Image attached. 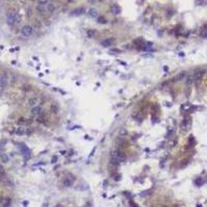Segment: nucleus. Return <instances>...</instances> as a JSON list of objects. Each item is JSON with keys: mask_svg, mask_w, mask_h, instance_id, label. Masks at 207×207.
I'll list each match as a JSON object with an SVG mask.
<instances>
[{"mask_svg": "<svg viewBox=\"0 0 207 207\" xmlns=\"http://www.w3.org/2000/svg\"><path fill=\"white\" fill-rule=\"evenodd\" d=\"M125 154L119 150H113L111 152V164L114 166H118L120 163L125 160Z\"/></svg>", "mask_w": 207, "mask_h": 207, "instance_id": "nucleus-1", "label": "nucleus"}, {"mask_svg": "<svg viewBox=\"0 0 207 207\" xmlns=\"http://www.w3.org/2000/svg\"><path fill=\"white\" fill-rule=\"evenodd\" d=\"M97 23H98V24H106L107 20L104 17H98L97 18Z\"/></svg>", "mask_w": 207, "mask_h": 207, "instance_id": "nucleus-24", "label": "nucleus"}, {"mask_svg": "<svg viewBox=\"0 0 207 207\" xmlns=\"http://www.w3.org/2000/svg\"><path fill=\"white\" fill-rule=\"evenodd\" d=\"M111 52H116V53H120V50H118V49H112V50H111Z\"/></svg>", "mask_w": 207, "mask_h": 207, "instance_id": "nucleus-34", "label": "nucleus"}, {"mask_svg": "<svg viewBox=\"0 0 207 207\" xmlns=\"http://www.w3.org/2000/svg\"><path fill=\"white\" fill-rule=\"evenodd\" d=\"M23 205H24V206H27V205H28V201H24V202H23Z\"/></svg>", "mask_w": 207, "mask_h": 207, "instance_id": "nucleus-36", "label": "nucleus"}, {"mask_svg": "<svg viewBox=\"0 0 207 207\" xmlns=\"http://www.w3.org/2000/svg\"><path fill=\"white\" fill-rule=\"evenodd\" d=\"M49 4V3H48ZM47 4V5H48ZM47 5H41V4H37L36 6V9L40 11V14H45V13H48V9H47Z\"/></svg>", "mask_w": 207, "mask_h": 207, "instance_id": "nucleus-14", "label": "nucleus"}, {"mask_svg": "<svg viewBox=\"0 0 207 207\" xmlns=\"http://www.w3.org/2000/svg\"><path fill=\"white\" fill-rule=\"evenodd\" d=\"M189 143L191 145L193 143H195V139H194V136H190V139H189Z\"/></svg>", "mask_w": 207, "mask_h": 207, "instance_id": "nucleus-32", "label": "nucleus"}, {"mask_svg": "<svg viewBox=\"0 0 207 207\" xmlns=\"http://www.w3.org/2000/svg\"><path fill=\"white\" fill-rule=\"evenodd\" d=\"M95 30L93 29H87V31H86V34H87V36L89 37V38H92L94 35H95Z\"/></svg>", "mask_w": 207, "mask_h": 207, "instance_id": "nucleus-20", "label": "nucleus"}, {"mask_svg": "<svg viewBox=\"0 0 207 207\" xmlns=\"http://www.w3.org/2000/svg\"><path fill=\"white\" fill-rule=\"evenodd\" d=\"M88 16H89L90 18L97 19L98 18V13H97V10L95 8H90L89 10H88Z\"/></svg>", "mask_w": 207, "mask_h": 207, "instance_id": "nucleus-12", "label": "nucleus"}, {"mask_svg": "<svg viewBox=\"0 0 207 207\" xmlns=\"http://www.w3.org/2000/svg\"><path fill=\"white\" fill-rule=\"evenodd\" d=\"M134 44L137 45V46H144V40L143 37H139L137 38V40H134Z\"/></svg>", "mask_w": 207, "mask_h": 207, "instance_id": "nucleus-19", "label": "nucleus"}, {"mask_svg": "<svg viewBox=\"0 0 207 207\" xmlns=\"http://www.w3.org/2000/svg\"><path fill=\"white\" fill-rule=\"evenodd\" d=\"M191 118L190 117H186L183 119V122H182V132L185 133L190 129L191 127Z\"/></svg>", "mask_w": 207, "mask_h": 207, "instance_id": "nucleus-6", "label": "nucleus"}, {"mask_svg": "<svg viewBox=\"0 0 207 207\" xmlns=\"http://www.w3.org/2000/svg\"><path fill=\"white\" fill-rule=\"evenodd\" d=\"M7 83H8V76H7L6 72H3L0 76V87L5 88L7 86Z\"/></svg>", "mask_w": 207, "mask_h": 207, "instance_id": "nucleus-5", "label": "nucleus"}, {"mask_svg": "<svg viewBox=\"0 0 207 207\" xmlns=\"http://www.w3.org/2000/svg\"><path fill=\"white\" fill-rule=\"evenodd\" d=\"M195 3H196V4H199V5H200V4H203V3H205V1H196Z\"/></svg>", "mask_w": 207, "mask_h": 207, "instance_id": "nucleus-35", "label": "nucleus"}, {"mask_svg": "<svg viewBox=\"0 0 207 207\" xmlns=\"http://www.w3.org/2000/svg\"><path fill=\"white\" fill-rule=\"evenodd\" d=\"M21 32H22L23 36H30L32 34V32H33V28L30 25H25L24 27L22 28Z\"/></svg>", "mask_w": 207, "mask_h": 207, "instance_id": "nucleus-4", "label": "nucleus"}, {"mask_svg": "<svg viewBox=\"0 0 207 207\" xmlns=\"http://www.w3.org/2000/svg\"><path fill=\"white\" fill-rule=\"evenodd\" d=\"M173 133H174V128L173 127H169V129H168V132H167V138H170Z\"/></svg>", "mask_w": 207, "mask_h": 207, "instance_id": "nucleus-28", "label": "nucleus"}, {"mask_svg": "<svg viewBox=\"0 0 207 207\" xmlns=\"http://www.w3.org/2000/svg\"><path fill=\"white\" fill-rule=\"evenodd\" d=\"M164 70H165V72H168V67H167V66H165V67H164Z\"/></svg>", "mask_w": 207, "mask_h": 207, "instance_id": "nucleus-37", "label": "nucleus"}, {"mask_svg": "<svg viewBox=\"0 0 207 207\" xmlns=\"http://www.w3.org/2000/svg\"><path fill=\"white\" fill-rule=\"evenodd\" d=\"M0 158H1V160H2L3 163H7V162H8V160H9L8 155H7V154H5V153H2Z\"/></svg>", "mask_w": 207, "mask_h": 207, "instance_id": "nucleus-22", "label": "nucleus"}, {"mask_svg": "<svg viewBox=\"0 0 207 207\" xmlns=\"http://www.w3.org/2000/svg\"><path fill=\"white\" fill-rule=\"evenodd\" d=\"M120 11H121V8H120V6L118 4H112L111 5V13L112 14L118 15V14H120Z\"/></svg>", "mask_w": 207, "mask_h": 207, "instance_id": "nucleus-11", "label": "nucleus"}, {"mask_svg": "<svg viewBox=\"0 0 207 207\" xmlns=\"http://www.w3.org/2000/svg\"><path fill=\"white\" fill-rule=\"evenodd\" d=\"M0 207H1V206H0Z\"/></svg>", "mask_w": 207, "mask_h": 207, "instance_id": "nucleus-40", "label": "nucleus"}, {"mask_svg": "<svg viewBox=\"0 0 207 207\" xmlns=\"http://www.w3.org/2000/svg\"><path fill=\"white\" fill-rule=\"evenodd\" d=\"M126 134H127V132H126V129H125V128H121V129H120V132H119V135H120V137H122V136L126 135Z\"/></svg>", "mask_w": 207, "mask_h": 207, "instance_id": "nucleus-31", "label": "nucleus"}, {"mask_svg": "<svg viewBox=\"0 0 207 207\" xmlns=\"http://www.w3.org/2000/svg\"><path fill=\"white\" fill-rule=\"evenodd\" d=\"M113 178L115 181H119V180L121 179V176L119 174H113Z\"/></svg>", "mask_w": 207, "mask_h": 207, "instance_id": "nucleus-30", "label": "nucleus"}, {"mask_svg": "<svg viewBox=\"0 0 207 207\" xmlns=\"http://www.w3.org/2000/svg\"><path fill=\"white\" fill-rule=\"evenodd\" d=\"M114 43H115V38L110 37V38H106V40H102V43H101V44H102L103 47L108 48V47H110V46H113V45H114Z\"/></svg>", "mask_w": 207, "mask_h": 207, "instance_id": "nucleus-7", "label": "nucleus"}, {"mask_svg": "<svg viewBox=\"0 0 207 207\" xmlns=\"http://www.w3.org/2000/svg\"><path fill=\"white\" fill-rule=\"evenodd\" d=\"M203 183H204V180H203V178H201V177L196 178V180H195V184L197 186H201Z\"/></svg>", "mask_w": 207, "mask_h": 207, "instance_id": "nucleus-21", "label": "nucleus"}, {"mask_svg": "<svg viewBox=\"0 0 207 207\" xmlns=\"http://www.w3.org/2000/svg\"><path fill=\"white\" fill-rule=\"evenodd\" d=\"M74 181H75V179L74 178H71V177H65L63 179V185L64 186H66V187H68V186H72V183H74Z\"/></svg>", "mask_w": 207, "mask_h": 207, "instance_id": "nucleus-10", "label": "nucleus"}, {"mask_svg": "<svg viewBox=\"0 0 207 207\" xmlns=\"http://www.w3.org/2000/svg\"><path fill=\"white\" fill-rule=\"evenodd\" d=\"M186 78V72H181L180 74H178L177 77H175V81H180V80H182V79H185Z\"/></svg>", "mask_w": 207, "mask_h": 207, "instance_id": "nucleus-18", "label": "nucleus"}, {"mask_svg": "<svg viewBox=\"0 0 207 207\" xmlns=\"http://www.w3.org/2000/svg\"><path fill=\"white\" fill-rule=\"evenodd\" d=\"M18 147L19 149L21 150V152L23 153V154H25V153H29V150H28V148L27 146L24 144V143H20V144H18Z\"/></svg>", "mask_w": 207, "mask_h": 207, "instance_id": "nucleus-13", "label": "nucleus"}, {"mask_svg": "<svg viewBox=\"0 0 207 207\" xmlns=\"http://www.w3.org/2000/svg\"><path fill=\"white\" fill-rule=\"evenodd\" d=\"M181 109H182V110H184V111L191 110V106L190 105V104H185V105H183V106L181 107Z\"/></svg>", "mask_w": 207, "mask_h": 207, "instance_id": "nucleus-27", "label": "nucleus"}, {"mask_svg": "<svg viewBox=\"0 0 207 207\" xmlns=\"http://www.w3.org/2000/svg\"><path fill=\"white\" fill-rule=\"evenodd\" d=\"M197 207H202V205H200V204H198V205H197Z\"/></svg>", "mask_w": 207, "mask_h": 207, "instance_id": "nucleus-39", "label": "nucleus"}, {"mask_svg": "<svg viewBox=\"0 0 207 207\" xmlns=\"http://www.w3.org/2000/svg\"><path fill=\"white\" fill-rule=\"evenodd\" d=\"M6 22H7V24L10 25V26L16 25L20 22V16H19V14L16 13V11H11V13H9L7 15Z\"/></svg>", "mask_w": 207, "mask_h": 207, "instance_id": "nucleus-2", "label": "nucleus"}, {"mask_svg": "<svg viewBox=\"0 0 207 207\" xmlns=\"http://www.w3.org/2000/svg\"><path fill=\"white\" fill-rule=\"evenodd\" d=\"M57 159H58V158H57L56 155L53 156V158H52V163H53V164H55V163L57 162Z\"/></svg>", "mask_w": 207, "mask_h": 207, "instance_id": "nucleus-33", "label": "nucleus"}, {"mask_svg": "<svg viewBox=\"0 0 207 207\" xmlns=\"http://www.w3.org/2000/svg\"><path fill=\"white\" fill-rule=\"evenodd\" d=\"M204 74H205V71H203V70L197 71V72L193 75V76H194V83L198 84V83L202 80V78H203V76H204Z\"/></svg>", "mask_w": 207, "mask_h": 207, "instance_id": "nucleus-3", "label": "nucleus"}, {"mask_svg": "<svg viewBox=\"0 0 207 207\" xmlns=\"http://www.w3.org/2000/svg\"><path fill=\"white\" fill-rule=\"evenodd\" d=\"M41 112H43V109L40 108V106H36V107H33L31 109V114L33 116H38V115H40Z\"/></svg>", "mask_w": 207, "mask_h": 207, "instance_id": "nucleus-9", "label": "nucleus"}, {"mask_svg": "<svg viewBox=\"0 0 207 207\" xmlns=\"http://www.w3.org/2000/svg\"><path fill=\"white\" fill-rule=\"evenodd\" d=\"M185 84H186V86H191L194 84V76L193 75H189L185 78Z\"/></svg>", "mask_w": 207, "mask_h": 207, "instance_id": "nucleus-15", "label": "nucleus"}, {"mask_svg": "<svg viewBox=\"0 0 207 207\" xmlns=\"http://www.w3.org/2000/svg\"><path fill=\"white\" fill-rule=\"evenodd\" d=\"M200 35L203 38H207V28H204V29L202 30L201 33H200Z\"/></svg>", "mask_w": 207, "mask_h": 207, "instance_id": "nucleus-26", "label": "nucleus"}, {"mask_svg": "<svg viewBox=\"0 0 207 207\" xmlns=\"http://www.w3.org/2000/svg\"><path fill=\"white\" fill-rule=\"evenodd\" d=\"M151 194V191L150 190H147V191H142V193L140 194V196H148V195H150Z\"/></svg>", "mask_w": 207, "mask_h": 207, "instance_id": "nucleus-29", "label": "nucleus"}, {"mask_svg": "<svg viewBox=\"0 0 207 207\" xmlns=\"http://www.w3.org/2000/svg\"><path fill=\"white\" fill-rule=\"evenodd\" d=\"M2 205H3V207H8L10 205V200H9V199H4V200H3Z\"/></svg>", "mask_w": 207, "mask_h": 207, "instance_id": "nucleus-25", "label": "nucleus"}, {"mask_svg": "<svg viewBox=\"0 0 207 207\" xmlns=\"http://www.w3.org/2000/svg\"><path fill=\"white\" fill-rule=\"evenodd\" d=\"M47 9H48V14H52L54 13L55 10V4L52 2H49V4L47 5Z\"/></svg>", "mask_w": 207, "mask_h": 207, "instance_id": "nucleus-17", "label": "nucleus"}, {"mask_svg": "<svg viewBox=\"0 0 207 207\" xmlns=\"http://www.w3.org/2000/svg\"><path fill=\"white\" fill-rule=\"evenodd\" d=\"M28 104H29V106L32 107V108H33V107H36L37 104H38V98H37V97H32V98H30L29 102H28Z\"/></svg>", "mask_w": 207, "mask_h": 207, "instance_id": "nucleus-16", "label": "nucleus"}, {"mask_svg": "<svg viewBox=\"0 0 207 207\" xmlns=\"http://www.w3.org/2000/svg\"><path fill=\"white\" fill-rule=\"evenodd\" d=\"M179 55H180V56H184V53L181 52V53H179Z\"/></svg>", "mask_w": 207, "mask_h": 207, "instance_id": "nucleus-38", "label": "nucleus"}, {"mask_svg": "<svg viewBox=\"0 0 207 207\" xmlns=\"http://www.w3.org/2000/svg\"><path fill=\"white\" fill-rule=\"evenodd\" d=\"M84 13H85L84 7H78V8H75L71 11V16H81Z\"/></svg>", "mask_w": 207, "mask_h": 207, "instance_id": "nucleus-8", "label": "nucleus"}, {"mask_svg": "<svg viewBox=\"0 0 207 207\" xmlns=\"http://www.w3.org/2000/svg\"><path fill=\"white\" fill-rule=\"evenodd\" d=\"M25 128L24 127H18L17 129H16V134L17 135H24L25 134Z\"/></svg>", "mask_w": 207, "mask_h": 207, "instance_id": "nucleus-23", "label": "nucleus"}]
</instances>
